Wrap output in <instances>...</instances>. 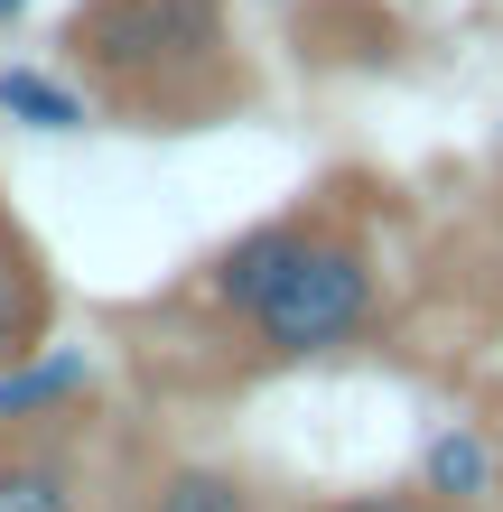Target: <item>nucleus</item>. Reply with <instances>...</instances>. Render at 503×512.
<instances>
[{
  "label": "nucleus",
  "instance_id": "9b49d317",
  "mask_svg": "<svg viewBox=\"0 0 503 512\" xmlns=\"http://www.w3.org/2000/svg\"><path fill=\"white\" fill-rule=\"evenodd\" d=\"M19 10H28V0H0V19H19Z\"/></svg>",
  "mask_w": 503,
  "mask_h": 512
},
{
  "label": "nucleus",
  "instance_id": "f03ea898",
  "mask_svg": "<svg viewBox=\"0 0 503 512\" xmlns=\"http://www.w3.org/2000/svg\"><path fill=\"white\" fill-rule=\"evenodd\" d=\"M382 317V261L354 224L317 215L308 243L289 252V270L243 308V336L261 364H317V354H345L364 326Z\"/></svg>",
  "mask_w": 503,
  "mask_h": 512
},
{
  "label": "nucleus",
  "instance_id": "7ed1b4c3",
  "mask_svg": "<svg viewBox=\"0 0 503 512\" xmlns=\"http://www.w3.org/2000/svg\"><path fill=\"white\" fill-rule=\"evenodd\" d=\"M94 410V354L84 345H38L19 364H0V429H75Z\"/></svg>",
  "mask_w": 503,
  "mask_h": 512
},
{
  "label": "nucleus",
  "instance_id": "6e6552de",
  "mask_svg": "<svg viewBox=\"0 0 503 512\" xmlns=\"http://www.w3.org/2000/svg\"><path fill=\"white\" fill-rule=\"evenodd\" d=\"M131 512H271V503H261V485H252L243 466H215V457H168V466H150V475H140Z\"/></svg>",
  "mask_w": 503,
  "mask_h": 512
},
{
  "label": "nucleus",
  "instance_id": "20e7f679",
  "mask_svg": "<svg viewBox=\"0 0 503 512\" xmlns=\"http://www.w3.org/2000/svg\"><path fill=\"white\" fill-rule=\"evenodd\" d=\"M56 336V270H47V243L19 224V205L0 196V364L38 354Z\"/></svg>",
  "mask_w": 503,
  "mask_h": 512
},
{
  "label": "nucleus",
  "instance_id": "f257e3e1",
  "mask_svg": "<svg viewBox=\"0 0 503 512\" xmlns=\"http://www.w3.org/2000/svg\"><path fill=\"white\" fill-rule=\"evenodd\" d=\"M66 75L94 84V103L196 122L233 84V0H75L56 19Z\"/></svg>",
  "mask_w": 503,
  "mask_h": 512
},
{
  "label": "nucleus",
  "instance_id": "9d476101",
  "mask_svg": "<svg viewBox=\"0 0 503 512\" xmlns=\"http://www.w3.org/2000/svg\"><path fill=\"white\" fill-rule=\"evenodd\" d=\"M317 512H438L420 485H364V494H327Z\"/></svg>",
  "mask_w": 503,
  "mask_h": 512
},
{
  "label": "nucleus",
  "instance_id": "1a4fd4ad",
  "mask_svg": "<svg viewBox=\"0 0 503 512\" xmlns=\"http://www.w3.org/2000/svg\"><path fill=\"white\" fill-rule=\"evenodd\" d=\"M0 112L19 131H84L94 122V84H75L56 66H0Z\"/></svg>",
  "mask_w": 503,
  "mask_h": 512
},
{
  "label": "nucleus",
  "instance_id": "0eeeda50",
  "mask_svg": "<svg viewBox=\"0 0 503 512\" xmlns=\"http://www.w3.org/2000/svg\"><path fill=\"white\" fill-rule=\"evenodd\" d=\"M308 224H317V215L299 205V215H271V224H252V233H233V243H224L215 261H205V298H215L224 317H243L252 298H261V289H271L280 270H289V252L308 243Z\"/></svg>",
  "mask_w": 503,
  "mask_h": 512
},
{
  "label": "nucleus",
  "instance_id": "39448f33",
  "mask_svg": "<svg viewBox=\"0 0 503 512\" xmlns=\"http://www.w3.org/2000/svg\"><path fill=\"white\" fill-rule=\"evenodd\" d=\"M0 512H84L75 429H0Z\"/></svg>",
  "mask_w": 503,
  "mask_h": 512
},
{
  "label": "nucleus",
  "instance_id": "423d86ee",
  "mask_svg": "<svg viewBox=\"0 0 503 512\" xmlns=\"http://www.w3.org/2000/svg\"><path fill=\"white\" fill-rule=\"evenodd\" d=\"M410 485H420L438 512H494L503 503V457H494V438L476 429V419H448V429H429Z\"/></svg>",
  "mask_w": 503,
  "mask_h": 512
}]
</instances>
